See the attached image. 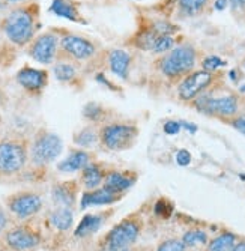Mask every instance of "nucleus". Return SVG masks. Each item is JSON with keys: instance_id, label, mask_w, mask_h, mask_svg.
Segmentation results:
<instances>
[{"instance_id": "13", "label": "nucleus", "mask_w": 245, "mask_h": 251, "mask_svg": "<svg viewBox=\"0 0 245 251\" xmlns=\"http://www.w3.org/2000/svg\"><path fill=\"white\" fill-rule=\"evenodd\" d=\"M5 241L12 250H17V251L30 250V248H35L39 244L38 235H35L33 232L24 229V227H15V229L9 230L5 235Z\"/></svg>"}, {"instance_id": "31", "label": "nucleus", "mask_w": 245, "mask_h": 251, "mask_svg": "<svg viewBox=\"0 0 245 251\" xmlns=\"http://www.w3.org/2000/svg\"><path fill=\"white\" fill-rule=\"evenodd\" d=\"M185 250H187L185 244L179 239H166L157 247V251H185Z\"/></svg>"}, {"instance_id": "40", "label": "nucleus", "mask_w": 245, "mask_h": 251, "mask_svg": "<svg viewBox=\"0 0 245 251\" xmlns=\"http://www.w3.org/2000/svg\"><path fill=\"white\" fill-rule=\"evenodd\" d=\"M6 102V95H5V92L2 89H0V105H3Z\"/></svg>"}, {"instance_id": "20", "label": "nucleus", "mask_w": 245, "mask_h": 251, "mask_svg": "<svg viewBox=\"0 0 245 251\" xmlns=\"http://www.w3.org/2000/svg\"><path fill=\"white\" fill-rule=\"evenodd\" d=\"M73 142L81 149H89V148L95 146L99 142V128L95 124H91V125L81 128L78 132L74 134Z\"/></svg>"}, {"instance_id": "24", "label": "nucleus", "mask_w": 245, "mask_h": 251, "mask_svg": "<svg viewBox=\"0 0 245 251\" xmlns=\"http://www.w3.org/2000/svg\"><path fill=\"white\" fill-rule=\"evenodd\" d=\"M54 75L59 81L62 83H70L77 77V70L75 66L70 62H59L53 68Z\"/></svg>"}, {"instance_id": "28", "label": "nucleus", "mask_w": 245, "mask_h": 251, "mask_svg": "<svg viewBox=\"0 0 245 251\" xmlns=\"http://www.w3.org/2000/svg\"><path fill=\"white\" fill-rule=\"evenodd\" d=\"M182 242L185 244V247L206 245L208 244V235L203 230H190L184 235Z\"/></svg>"}, {"instance_id": "17", "label": "nucleus", "mask_w": 245, "mask_h": 251, "mask_svg": "<svg viewBox=\"0 0 245 251\" xmlns=\"http://www.w3.org/2000/svg\"><path fill=\"white\" fill-rule=\"evenodd\" d=\"M53 200L59 208H71L75 203L77 184L75 182H63L53 188Z\"/></svg>"}, {"instance_id": "7", "label": "nucleus", "mask_w": 245, "mask_h": 251, "mask_svg": "<svg viewBox=\"0 0 245 251\" xmlns=\"http://www.w3.org/2000/svg\"><path fill=\"white\" fill-rule=\"evenodd\" d=\"M214 83V73L209 71H193L184 77L179 87H177V95L182 101H194L197 97L206 92V89Z\"/></svg>"}, {"instance_id": "41", "label": "nucleus", "mask_w": 245, "mask_h": 251, "mask_svg": "<svg viewBox=\"0 0 245 251\" xmlns=\"http://www.w3.org/2000/svg\"><path fill=\"white\" fill-rule=\"evenodd\" d=\"M3 2L11 3V5H17V3H23V2H26V0H3Z\"/></svg>"}, {"instance_id": "12", "label": "nucleus", "mask_w": 245, "mask_h": 251, "mask_svg": "<svg viewBox=\"0 0 245 251\" xmlns=\"http://www.w3.org/2000/svg\"><path fill=\"white\" fill-rule=\"evenodd\" d=\"M49 74L46 70H36V68L24 66L17 73V83L27 90L29 94H39L47 86Z\"/></svg>"}, {"instance_id": "35", "label": "nucleus", "mask_w": 245, "mask_h": 251, "mask_svg": "<svg viewBox=\"0 0 245 251\" xmlns=\"http://www.w3.org/2000/svg\"><path fill=\"white\" fill-rule=\"evenodd\" d=\"M176 163L179 166H188L191 163V153L187 149H181L176 153Z\"/></svg>"}, {"instance_id": "33", "label": "nucleus", "mask_w": 245, "mask_h": 251, "mask_svg": "<svg viewBox=\"0 0 245 251\" xmlns=\"http://www.w3.org/2000/svg\"><path fill=\"white\" fill-rule=\"evenodd\" d=\"M226 122H229L236 131H239L242 135H245V111L244 113H238V115L235 116V118H232V119H229V121H226Z\"/></svg>"}, {"instance_id": "25", "label": "nucleus", "mask_w": 245, "mask_h": 251, "mask_svg": "<svg viewBox=\"0 0 245 251\" xmlns=\"http://www.w3.org/2000/svg\"><path fill=\"white\" fill-rule=\"evenodd\" d=\"M235 242H236V238L233 233H221L220 236H217L215 239L209 242L206 251H227V250H232Z\"/></svg>"}, {"instance_id": "42", "label": "nucleus", "mask_w": 245, "mask_h": 251, "mask_svg": "<svg viewBox=\"0 0 245 251\" xmlns=\"http://www.w3.org/2000/svg\"><path fill=\"white\" fill-rule=\"evenodd\" d=\"M2 124H3V118H2V115H0V126H2Z\"/></svg>"}, {"instance_id": "15", "label": "nucleus", "mask_w": 245, "mask_h": 251, "mask_svg": "<svg viewBox=\"0 0 245 251\" xmlns=\"http://www.w3.org/2000/svg\"><path fill=\"white\" fill-rule=\"evenodd\" d=\"M136 184V173L108 172L104 179V187L116 194H122Z\"/></svg>"}, {"instance_id": "4", "label": "nucleus", "mask_w": 245, "mask_h": 251, "mask_svg": "<svg viewBox=\"0 0 245 251\" xmlns=\"http://www.w3.org/2000/svg\"><path fill=\"white\" fill-rule=\"evenodd\" d=\"M62 149L63 143L60 137L46 128H41L35 132L30 142L29 158L36 167H44L56 161V158L62 153Z\"/></svg>"}, {"instance_id": "1", "label": "nucleus", "mask_w": 245, "mask_h": 251, "mask_svg": "<svg viewBox=\"0 0 245 251\" xmlns=\"http://www.w3.org/2000/svg\"><path fill=\"white\" fill-rule=\"evenodd\" d=\"M36 15L35 5L20 6L12 9L2 21V30L17 47H24L33 41L36 32Z\"/></svg>"}, {"instance_id": "6", "label": "nucleus", "mask_w": 245, "mask_h": 251, "mask_svg": "<svg viewBox=\"0 0 245 251\" xmlns=\"http://www.w3.org/2000/svg\"><path fill=\"white\" fill-rule=\"evenodd\" d=\"M194 108L203 115L220 118L222 121H229L235 118L239 111V98L233 94L212 97L209 94H202L194 100Z\"/></svg>"}, {"instance_id": "32", "label": "nucleus", "mask_w": 245, "mask_h": 251, "mask_svg": "<svg viewBox=\"0 0 245 251\" xmlns=\"http://www.w3.org/2000/svg\"><path fill=\"white\" fill-rule=\"evenodd\" d=\"M224 65H226V62L222 59H220L218 56H208L203 60V70L209 71V73H214L215 70H218V68L224 66Z\"/></svg>"}, {"instance_id": "16", "label": "nucleus", "mask_w": 245, "mask_h": 251, "mask_svg": "<svg viewBox=\"0 0 245 251\" xmlns=\"http://www.w3.org/2000/svg\"><path fill=\"white\" fill-rule=\"evenodd\" d=\"M92 163V153L87 152L84 149H74L70 152V155L66 156L62 163L57 164V169L65 173L71 172H78L83 170L87 164Z\"/></svg>"}, {"instance_id": "29", "label": "nucleus", "mask_w": 245, "mask_h": 251, "mask_svg": "<svg viewBox=\"0 0 245 251\" xmlns=\"http://www.w3.org/2000/svg\"><path fill=\"white\" fill-rule=\"evenodd\" d=\"M102 113H104V108H102L101 105H98V104H94V102L87 104V105L84 107V110H83L84 118L89 119V121H92V124L99 122V121L105 116V115H102Z\"/></svg>"}, {"instance_id": "38", "label": "nucleus", "mask_w": 245, "mask_h": 251, "mask_svg": "<svg viewBox=\"0 0 245 251\" xmlns=\"http://www.w3.org/2000/svg\"><path fill=\"white\" fill-rule=\"evenodd\" d=\"M227 3H229V0H215L214 6H215L217 11H222V9H226Z\"/></svg>"}, {"instance_id": "22", "label": "nucleus", "mask_w": 245, "mask_h": 251, "mask_svg": "<svg viewBox=\"0 0 245 251\" xmlns=\"http://www.w3.org/2000/svg\"><path fill=\"white\" fill-rule=\"evenodd\" d=\"M50 223L59 232H66L71 229L74 223V215L71 208H57L50 214Z\"/></svg>"}, {"instance_id": "11", "label": "nucleus", "mask_w": 245, "mask_h": 251, "mask_svg": "<svg viewBox=\"0 0 245 251\" xmlns=\"http://www.w3.org/2000/svg\"><path fill=\"white\" fill-rule=\"evenodd\" d=\"M60 49L70 59L77 62H84L92 59L97 53L95 44L80 35H65L60 38Z\"/></svg>"}, {"instance_id": "34", "label": "nucleus", "mask_w": 245, "mask_h": 251, "mask_svg": "<svg viewBox=\"0 0 245 251\" xmlns=\"http://www.w3.org/2000/svg\"><path fill=\"white\" fill-rule=\"evenodd\" d=\"M181 128H182V124L181 122H176V121H167L164 124V126H163L164 132L169 134V135H176L177 132L181 131Z\"/></svg>"}, {"instance_id": "5", "label": "nucleus", "mask_w": 245, "mask_h": 251, "mask_svg": "<svg viewBox=\"0 0 245 251\" xmlns=\"http://www.w3.org/2000/svg\"><path fill=\"white\" fill-rule=\"evenodd\" d=\"M194 65H196V50L193 49V45L184 44L170 50L160 60V70L167 78L174 80L188 75L193 71Z\"/></svg>"}, {"instance_id": "2", "label": "nucleus", "mask_w": 245, "mask_h": 251, "mask_svg": "<svg viewBox=\"0 0 245 251\" xmlns=\"http://www.w3.org/2000/svg\"><path fill=\"white\" fill-rule=\"evenodd\" d=\"M139 126L129 121H111L99 126V143L102 148L122 152L136 145Z\"/></svg>"}, {"instance_id": "36", "label": "nucleus", "mask_w": 245, "mask_h": 251, "mask_svg": "<svg viewBox=\"0 0 245 251\" xmlns=\"http://www.w3.org/2000/svg\"><path fill=\"white\" fill-rule=\"evenodd\" d=\"M8 223H9V218L6 215V212L3 209H0V233L8 227Z\"/></svg>"}, {"instance_id": "23", "label": "nucleus", "mask_w": 245, "mask_h": 251, "mask_svg": "<svg viewBox=\"0 0 245 251\" xmlns=\"http://www.w3.org/2000/svg\"><path fill=\"white\" fill-rule=\"evenodd\" d=\"M51 12H54L59 17L68 18L71 21H78V12L75 6L71 2H68V0H53Z\"/></svg>"}, {"instance_id": "43", "label": "nucleus", "mask_w": 245, "mask_h": 251, "mask_svg": "<svg viewBox=\"0 0 245 251\" xmlns=\"http://www.w3.org/2000/svg\"><path fill=\"white\" fill-rule=\"evenodd\" d=\"M242 66H244V70H245V59H244V62H242Z\"/></svg>"}, {"instance_id": "18", "label": "nucleus", "mask_w": 245, "mask_h": 251, "mask_svg": "<svg viewBox=\"0 0 245 251\" xmlns=\"http://www.w3.org/2000/svg\"><path fill=\"white\" fill-rule=\"evenodd\" d=\"M105 175L107 173L98 163H91L81 170V184L87 191L97 190L104 184Z\"/></svg>"}, {"instance_id": "26", "label": "nucleus", "mask_w": 245, "mask_h": 251, "mask_svg": "<svg viewBox=\"0 0 245 251\" xmlns=\"http://www.w3.org/2000/svg\"><path fill=\"white\" fill-rule=\"evenodd\" d=\"M158 38H160V35L155 30H152V29L150 30H143V32H140L137 35L134 45L139 49H142V50H153Z\"/></svg>"}, {"instance_id": "3", "label": "nucleus", "mask_w": 245, "mask_h": 251, "mask_svg": "<svg viewBox=\"0 0 245 251\" xmlns=\"http://www.w3.org/2000/svg\"><path fill=\"white\" fill-rule=\"evenodd\" d=\"M30 143L26 137H6L0 140V173L15 175L21 172L29 159Z\"/></svg>"}, {"instance_id": "9", "label": "nucleus", "mask_w": 245, "mask_h": 251, "mask_svg": "<svg viewBox=\"0 0 245 251\" xmlns=\"http://www.w3.org/2000/svg\"><path fill=\"white\" fill-rule=\"evenodd\" d=\"M142 223L136 218H125L108 232L104 244L113 247H131L140 235Z\"/></svg>"}, {"instance_id": "27", "label": "nucleus", "mask_w": 245, "mask_h": 251, "mask_svg": "<svg viewBox=\"0 0 245 251\" xmlns=\"http://www.w3.org/2000/svg\"><path fill=\"white\" fill-rule=\"evenodd\" d=\"M208 5V0H179V11L184 15H198Z\"/></svg>"}, {"instance_id": "37", "label": "nucleus", "mask_w": 245, "mask_h": 251, "mask_svg": "<svg viewBox=\"0 0 245 251\" xmlns=\"http://www.w3.org/2000/svg\"><path fill=\"white\" fill-rule=\"evenodd\" d=\"M101 251H131V247H113V245L104 244L101 247Z\"/></svg>"}, {"instance_id": "21", "label": "nucleus", "mask_w": 245, "mask_h": 251, "mask_svg": "<svg viewBox=\"0 0 245 251\" xmlns=\"http://www.w3.org/2000/svg\"><path fill=\"white\" fill-rule=\"evenodd\" d=\"M104 220H105V217L104 215H98V214L84 215L83 220L80 221L78 227H77V230H75V236L77 238H86L89 235L97 233L101 229Z\"/></svg>"}, {"instance_id": "39", "label": "nucleus", "mask_w": 245, "mask_h": 251, "mask_svg": "<svg viewBox=\"0 0 245 251\" xmlns=\"http://www.w3.org/2000/svg\"><path fill=\"white\" fill-rule=\"evenodd\" d=\"M232 251H245V241H239L232 247Z\"/></svg>"}, {"instance_id": "14", "label": "nucleus", "mask_w": 245, "mask_h": 251, "mask_svg": "<svg viewBox=\"0 0 245 251\" xmlns=\"http://www.w3.org/2000/svg\"><path fill=\"white\" fill-rule=\"evenodd\" d=\"M122 194H116L113 191H110L105 187L97 188V190H91L86 191L81 197V209L91 208V206H102V204H110L119 200Z\"/></svg>"}, {"instance_id": "30", "label": "nucleus", "mask_w": 245, "mask_h": 251, "mask_svg": "<svg viewBox=\"0 0 245 251\" xmlns=\"http://www.w3.org/2000/svg\"><path fill=\"white\" fill-rule=\"evenodd\" d=\"M174 47V38H172L170 35H161L155 44V53H167L170 50H173Z\"/></svg>"}, {"instance_id": "10", "label": "nucleus", "mask_w": 245, "mask_h": 251, "mask_svg": "<svg viewBox=\"0 0 245 251\" xmlns=\"http://www.w3.org/2000/svg\"><path fill=\"white\" fill-rule=\"evenodd\" d=\"M8 209L17 218H29L38 214L42 208V199L33 191H18L8 197Z\"/></svg>"}, {"instance_id": "19", "label": "nucleus", "mask_w": 245, "mask_h": 251, "mask_svg": "<svg viewBox=\"0 0 245 251\" xmlns=\"http://www.w3.org/2000/svg\"><path fill=\"white\" fill-rule=\"evenodd\" d=\"M129 63H131V56L121 49L111 50L108 54V66L111 73L115 75H118L119 78L125 80L128 77V71H129Z\"/></svg>"}, {"instance_id": "8", "label": "nucleus", "mask_w": 245, "mask_h": 251, "mask_svg": "<svg viewBox=\"0 0 245 251\" xmlns=\"http://www.w3.org/2000/svg\"><path fill=\"white\" fill-rule=\"evenodd\" d=\"M60 45V39L53 32H46L36 36L27 49L29 56L42 65H50L54 62L57 56V49Z\"/></svg>"}]
</instances>
